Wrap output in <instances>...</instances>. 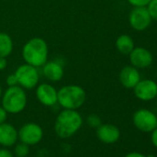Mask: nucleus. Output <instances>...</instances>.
<instances>
[{"instance_id":"obj_2","label":"nucleus","mask_w":157,"mask_h":157,"mask_svg":"<svg viewBox=\"0 0 157 157\" xmlns=\"http://www.w3.org/2000/svg\"><path fill=\"white\" fill-rule=\"evenodd\" d=\"M22 57L25 63L35 67H43L47 62L48 46L43 38L34 37L29 40L22 48Z\"/></svg>"},{"instance_id":"obj_19","label":"nucleus","mask_w":157,"mask_h":157,"mask_svg":"<svg viewBox=\"0 0 157 157\" xmlns=\"http://www.w3.org/2000/svg\"><path fill=\"white\" fill-rule=\"evenodd\" d=\"M146 8L151 18L154 21H157V0H151Z\"/></svg>"},{"instance_id":"obj_23","label":"nucleus","mask_w":157,"mask_h":157,"mask_svg":"<svg viewBox=\"0 0 157 157\" xmlns=\"http://www.w3.org/2000/svg\"><path fill=\"white\" fill-rule=\"evenodd\" d=\"M0 157H14V153L6 147L0 148Z\"/></svg>"},{"instance_id":"obj_7","label":"nucleus","mask_w":157,"mask_h":157,"mask_svg":"<svg viewBox=\"0 0 157 157\" xmlns=\"http://www.w3.org/2000/svg\"><path fill=\"white\" fill-rule=\"evenodd\" d=\"M44 137V130L42 127L36 123L29 122L24 124L18 130V138L21 142L29 146L38 144Z\"/></svg>"},{"instance_id":"obj_12","label":"nucleus","mask_w":157,"mask_h":157,"mask_svg":"<svg viewBox=\"0 0 157 157\" xmlns=\"http://www.w3.org/2000/svg\"><path fill=\"white\" fill-rule=\"evenodd\" d=\"M96 135L99 140L106 144L117 142L120 138L119 128L113 124H101L96 128Z\"/></svg>"},{"instance_id":"obj_9","label":"nucleus","mask_w":157,"mask_h":157,"mask_svg":"<svg viewBox=\"0 0 157 157\" xmlns=\"http://www.w3.org/2000/svg\"><path fill=\"white\" fill-rule=\"evenodd\" d=\"M133 91L135 96L139 100L145 102L151 101L157 96V83L150 78H140V81L133 88Z\"/></svg>"},{"instance_id":"obj_14","label":"nucleus","mask_w":157,"mask_h":157,"mask_svg":"<svg viewBox=\"0 0 157 157\" xmlns=\"http://www.w3.org/2000/svg\"><path fill=\"white\" fill-rule=\"evenodd\" d=\"M18 140V130L13 125L6 122L0 124V146L11 147L16 144Z\"/></svg>"},{"instance_id":"obj_4","label":"nucleus","mask_w":157,"mask_h":157,"mask_svg":"<svg viewBox=\"0 0 157 157\" xmlns=\"http://www.w3.org/2000/svg\"><path fill=\"white\" fill-rule=\"evenodd\" d=\"M27 105V95L20 85L9 87L2 96V106L9 114H19Z\"/></svg>"},{"instance_id":"obj_18","label":"nucleus","mask_w":157,"mask_h":157,"mask_svg":"<svg viewBox=\"0 0 157 157\" xmlns=\"http://www.w3.org/2000/svg\"><path fill=\"white\" fill-rule=\"evenodd\" d=\"M30 153V146L21 142L18 143L14 148V156L17 157H26Z\"/></svg>"},{"instance_id":"obj_24","label":"nucleus","mask_w":157,"mask_h":157,"mask_svg":"<svg viewBox=\"0 0 157 157\" xmlns=\"http://www.w3.org/2000/svg\"><path fill=\"white\" fill-rule=\"evenodd\" d=\"M8 114L9 113L5 110V108L3 106H0V124L6 122L7 117H8Z\"/></svg>"},{"instance_id":"obj_21","label":"nucleus","mask_w":157,"mask_h":157,"mask_svg":"<svg viewBox=\"0 0 157 157\" xmlns=\"http://www.w3.org/2000/svg\"><path fill=\"white\" fill-rule=\"evenodd\" d=\"M132 7H146L151 0H127Z\"/></svg>"},{"instance_id":"obj_26","label":"nucleus","mask_w":157,"mask_h":157,"mask_svg":"<svg viewBox=\"0 0 157 157\" xmlns=\"http://www.w3.org/2000/svg\"><path fill=\"white\" fill-rule=\"evenodd\" d=\"M8 66V61L6 59V57H2L0 56V70H4Z\"/></svg>"},{"instance_id":"obj_16","label":"nucleus","mask_w":157,"mask_h":157,"mask_svg":"<svg viewBox=\"0 0 157 157\" xmlns=\"http://www.w3.org/2000/svg\"><path fill=\"white\" fill-rule=\"evenodd\" d=\"M116 47L122 55H129V53L134 49L135 44L131 36L128 34H121L116 41Z\"/></svg>"},{"instance_id":"obj_27","label":"nucleus","mask_w":157,"mask_h":157,"mask_svg":"<svg viewBox=\"0 0 157 157\" xmlns=\"http://www.w3.org/2000/svg\"><path fill=\"white\" fill-rule=\"evenodd\" d=\"M125 157H147L146 155H144L141 152H138V151H131L129 153H128Z\"/></svg>"},{"instance_id":"obj_15","label":"nucleus","mask_w":157,"mask_h":157,"mask_svg":"<svg viewBox=\"0 0 157 157\" xmlns=\"http://www.w3.org/2000/svg\"><path fill=\"white\" fill-rule=\"evenodd\" d=\"M43 73L50 82H58L64 76L63 66L57 61H49L43 66Z\"/></svg>"},{"instance_id":"obj_3","label":"nucleus","mask_w":157,"mask_h":157,"mask_svg":"<svg viewBox=\"0 0 157 157\" xmlns=\"http://www.w3.org/2000/svg\"><path fill=\"white\" fill-rule=\"evenodd\" d=\"M85 100L86 93L78 85H66L57 91V104L64 109L77 110L83 105Z\"/></svg>"},{"instance_id":"obj_10","label":"nucleus","mask_w":157,"mask_h":157,"mask_svg":"<svg viewBox=\"0 0 157 157\" xmlns=\"http://www.w3.org/2000/svg\"><path fill=\"white\" fill-rule=\"evenodd\" d=\"M128 56L131 66L138 69L150 67L153 60L152 54L144 47H134Z\"/></svg>"},{"instance_id":"obj_29","label":"nucleus","mask_w":157,"mask_h":157,"mask_svg":"<svg viewBox=\"0 0 157 157\" xmlns=\"http://www.w3.org/2000/svg\"><path fill=\"white\" fill-rule=\"evenodd\" d=\"M147 157H155L154 155H151V154H149V155H147Z\"/></svg>"},{"instance_id":"obj_20","label":"nucleus","mask_w":157,"mask_h":157,"mask_svg":"<svg viewBox=\"0 0 157 157\" xmlns=\"http://www.w3.org/2000/svg\"><path fill=\"white\" fill-rule=\"evenodd\" d=\"M87 124L92 128H97L102 124V120H101V118H100V117L98 115L92 114L87 117Z\"/></svg>"},{"instance_id":"obj_1","label":"nucleus","mask_w":157,"mask_h":157,"mask_svg":"<svg viewBox=\"0 0 157 157\" xmlns=\"http://www.w3.org/2000/svg\"><path fill=\"white\" fill-rule=\"evenodd\" d=\"M82 117L77 110L63 109L55 121V132L60 139H68L82 127Z\"/></svg>"},{"instance_id":"obj_28","label":"nucleus","mask_w":157,"mask_h":157,"mask_svg":"<svg viewBox=\"0 0 157 157\" xmlns=\"http://www.w3.org/2000/svg\"><path fill=\"white\" fill-rule=\"evenodd\" d=\"M1 95H2V88L1 85H0V98H1Z\"/></svg>"},{"instance_id":"obj_6","label":"nucleus","mask_w":157,"mask_h":157,"mask_svg":"<svg viewBox=\"0 0 157 157\" xmlns=\"http://www.w3.org/2000/svg\"><path fill=\"white\" fill-rule=\"evenodd\" d=\"M136 128L141 132H151L157 127V116L151 110L141 108L137 110L132 117Z\"/></svg>"},{"instance_id":"obj_8","label":"nucleus","mask_w":157,"mask_h":157,"mask_svg":"<svg viewBox=\"0 0 157 157\" xmlns=\"http://www.w3.org/2000/svg\"><path fill=\"white\" fill-rule=\"evenodd\" d=\"M151 18L146 7H133L128 15V22L132 29L138 32L145 31L151 23Z\"/></svg>"},{"instance_id":"obj_22","label":"nucleus","mask_w":157,"mask_h":157,"mask_svg":"<svg viewBox=\"0 0 157 157\" xmlns=\"http://www.w3.org/2000/svg\"><path fill=\"white\" fill-rule=\"evenodd\" d=\"M7 84L10 87V86H15L18 85V82H17V78L15 76V74H10L8 78H7Z\"/></svg>"},{"instance_id":"obj_5","label":"nucleus","mask_w":157,"mask_h":157,"mask_svg":"<svg viewBox=\"0 0 157 157\" xmlns=\"http://www.w3.org/2000/svg\"><path fill=\"white\" fill-rule=\"evenodd\" d=\"M18 85L23 89H33L38 85L39 82V73L37 67L29 65L27 63L21 65L15 71Z\"/></svg>"},{"instance_id":"obj_13","label":"nucleus","mask_w":157,"mask_h":157,"mask_svg":"<svg viewBox=\"0 0 157 157\" xmlns=\"http://www.w3.org/2000/svg\"><path fill=\"white\" fill-rule=\"evenodd\" d=\"M140 81V74L133 66L124 67L119 73V82L127 89H133Z\"/></svg>"},{"instance_id":"obj_30","label":"nucleus","mask_w":157,"mask_h":157,"mask_svg":"<svg viewBox=\"0 0 157 157\" xmlns=\"http://www.w3.org/2000/svg\"><path fill=\"white\" fill-rule=\"evenodd\" d=\"M156 98H157V96H156Z\"/></svg>"},{"instance_id":"obj_11","label":"nucleus","mask_w":157,"mask_h":157,"mask_svg":"<svg viewBox=\"0 0 157 157\" xmlns=\"http://www.w3.org/2000/svg\"><path fill=\"white\" fill-rule=\"evenodd\" d=\"M38 101L45 106H54L57 104V91L49 83H42L36 87L35 91Z\"/></svg>"},{"instance_id":"obj_25","label":"nucleus","mask_w":157,"mask_h":157,"mask_svg":"<svg viewBox=\"0 0 157 157\" xmlns=\"http://www.w3.org/2000/svg\"><path fill=\"white\" fill-rule=\"evenodd\" d=\"M150 133H151V141L152 145L155 148H157V127Z\"/></svg>"},{"instance_id":"obj_17","label":"nucleus","mask_w":157,"mask_h":157,"mask_svg":"<svg viewBox=\"0 0 157 157\" xmlns=\"http://www.w3.org/2000/svg\"><path fill=\"white\" fill-rule=\"evenodd\" d=\"M13 50V41L6 33H0V56L7 57Z\"/></svg>"}]
</instances>
